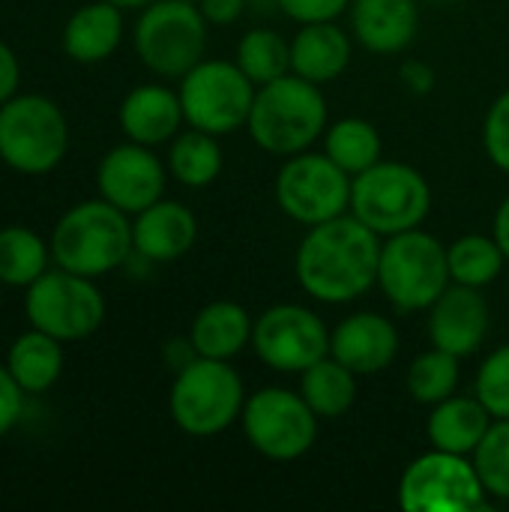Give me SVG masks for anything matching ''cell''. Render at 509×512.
<instances>
[{"label":"cell","mask_w":509,"mask_h":512,"mask_svg":"<svg viewBox=\"0 0 509 512\" xmlns=\"http://www.w3.org/2000/svg\"><path fill=\"white\" fill-rule=\"evenodd\" d=\"M492 237L498 240V246L504 249V255H507L509 261V195L498 204V210H495V219H492Z\"/></svg>","instance_id":"41"},{"label":"cell","mask_w":509,"mask_h":512,"mask_svg":"<svg viewBox=\"0 0 509 512\" xmlns=\"http://www.w3.org/2000/svg\"><path fill=\"white\" fill-rule=\"evenodd\" d=\"M483 150L498 171L509 174V87L483 117Z\"/></svg>","instance_id":"35"},{"label":"cell","mask_w":509,"mask_h":512,"mask_svg":"<svg viewBox=\"0 0 509 512\" xmlns=\"http://www.w3.org/2000/svg\"><path fill=\"white\" fill-rule=\"evenodd\" d=\"M396 498L405 512H480L489 507V492L474 459L435 447L402 471Z\"/></svg>","instance_id":"12"},{"label":"cell","mask_w":509,"mask_h":512,"mask_svg":"<svg viewBox=\"0 0 509 512\" xmlns=\"http://www.w3.org/2000/svg\"><path fill=\"white\" fill-rule=\"evenodd\" d=\"M321 141H324V153L351 177L363 174L366 168L384 159L381 132L372 120H363V117H342L330 123Z\"/></svg>","instance_id":"28"},{"label":"cell","mask_w":509,"mask_h":512,"mask_svg":"<svg viewBox=\"0 0 509 512\" xmlns=\"http://www.w3.org/2000/svg\"><path fill=\"white\" fill-rule=\"evenodd\" d=\"M189 3H198V0H189Z\"/></svg>","instance_id":"45"},{"label":"cell","mask_w":509,"mask_h":512,"mask_svg":"<svg viewBox=\"0 0 509 512\" xmlns=\"http://www.w3.org/2000/svg\"><path fill=\"white\" fill-rule=\"evenodd\" d=\"M207 18L189 0H153L132 33L138 60L159 78H183L207 51Z\"/></svg>","instance_id":"8"},{"label":"cell","mask_w":509,"mask_h":512,"mask_svg":"<svg viewBox=\"0 0 509 512\" xmlns=\"http://www.w3.org/2000/svg\"><path fill=\"white\" fill-rule=\"evenodd\" d=\"M495 417L486 411V405L477 396H450L438 405H432L426 420V438L435 450L474 456L480 441L486 438Z\"/></svg>","instance_id":"24"},{"label":"cell","mask_w":509,"mask_h":512,"mask_svg":"<svg viewBox=\"0 0 509 512\" xmlns=\"http://www.w3.org/2000/svg\"><path fill=\"white\" fill-rule=\"evenodd\" d=\"M114 6H120V9H144L147 3H153V0H111Z\"/></svg>","instance_id":"42"},{"label":"cell","mask_w":509,"mask_h":512,"mask_svg":"<svg viewBox=\"0 0 509 512\" xmlns=\"http://www.w3.org/2000/svg\"><path fill=\"white\" fill-rule=\"evenodd\" d=\"M234 63L249 75V81L261 87L291 72V42L276 30L255 27L240 36Z\"/></svg>","instance_id":"31"},{"label":"cell","mask_w":509,"mask_h":512,"mask_svg":"<svg viewBox=\"0 0 509 512\" xmlns=\"http://www.w3.org/2000/svg\"><path fill=\"white\" fill-rule=\"evenodd\" d=\"M447 246L423 231L411 228L381 243L378 288L399 312H426L450 285Z\"/></svg>","instance_id":"7"},{"label":"cell","mask_w":509,"mask_h":512,"mask_svg":"<svg viewBox=\"0 0 509 512\" xmlns=\"http://www.w3.org/2000/svg\"><path fill=\"white\" fill-rule=\"evenodd\" d=\"M168 174L186 189H207L222 174V144L219 135L204 129H180L168 141Z\"/></svg>","instance_id":"26"},{"label":"cell","mask_w":509,"mask_h":512,"mask_svg":"<svg viewBox=\"0 0 509 512\" xmlns=\"http://www.w3.org/2000/svg\"><path fill=\"white\" fill-rule=\"evenodd\" d=\"M330 354L360 378H372L396 360L399 330L381 312H354L330 330Z\"/></svg>","instance_id":"17"},{"label":"cell","mask_w":509,"mask_h":512,"mask_svg":"<svg viewBox=\"0 0 509 512\" xmlns=\"http://www.w3.org/2000/svg\"><path fill=\"white\" fill-rule=\"evenodd\" d=\"M327 126L330 111L321 84H312L294 72L261 84L246 120L252 141L279 159L312 150L324 138Z\"/></svg>","instance_id":"2"},{"label":"cell","mask_w":509,"mask_h":512,"mask_svg":"<svg viewBox=\"0 0 509 512\" xmlns=\"http://www.w3.org/2000/svg\"><path fill=\"white\" fill-rule=\"evenodd\" d=\"M255 357L282 375H300L330 354V330L324 318L300 303H276L252 324Z\"/></svg>","instance_id":"14"},{"label":"cell","mask_w":509,"mask_h":512,"mask_svg":"<svg viewBox=\"0 0 509 512\" xmlns=\"http://www.w3.org/2000/svg\"><path fill=\"white\" fill-rule=\"evenodd\" d=\"M123 30H126L123 9L114 6L111 0H93V3L78 6L66 18L60 45L69 60L93 66V63L108 60L120 48Z\"/></svg>","instance_id":"21"},{"label":"cell","mask_w":509,"mask_h":512,"mask_svg":"<svg viewBox=\"0 0 509 512\" xmlns=\"http://www.w3.org/2000/svg\"><path fill=\"white\" fill-rule=\"evenodd\" d=\"M276 204L297 225H321L351 210V174L324 150L294 153L276 174Z\"/></svg>","instance_id":"13"},{"label":"cell","mask_w":509,"mask_h":512,"mask_svg":"<svg viewBox=\"0 0 509 512\" xmlns=\"http://www.w3.org/2000/svg\"><path fill=\"white\" fill-rule=\"evenodd\" d=\"M246 405V387L231 360L195 357L174 372L168 411L180 432L192 438H213L231 429Z\"/></svg>","instance_id":"4"},{"label":"cell","mask_w":509,"mask_h":512,"mask_svg":"<svg viewBox=\"0 0 509 512\" xmlns=\"http://www.w3.org/2000/svg\"><path fill=\"white\" fill-rule=\"evenodd\" d=\"M63 342L30 327L6 351V369L27 396L48 393L63 375Z\"/></svg>","instance_id":"25"},{"label":"cell","mask_w":509,"mask_h":512,"mask_svg":"<svg viewBox=\"0 0 509 512\" xmlns=\"http://www.w3.org/2000/svg\"><path fill=\"white\" fill-rule=\"evenodd\" d=\"M168 177V165L153 153V147L135 144L129 138L111 147L96 168L99 198H105L108 204L129 216L165 198Z\"/></svg>","instance_id":"15"},{"label":"cell","mask_w":509,"mask_h":512,"mask_svg":"<svg viewBox=\"0 0 509 512\" xmlns=\"http://www.w3.org/2000/svg\"><path fill=\"white\" fill-rule=\"evenodd\" d=\"M69 153V120L42 93H15L0 105V162L18 174H48Z\"/></svg>","instance_id":"6"},{"label":"cell","mask_w":509,"mask_h":512,"mask_svg":"<svg viewBox=\"0 0 509 512\" xmlns=\"http://www.w3.org/2000/svg\"><path fill=\"white\" fill-rule=\"evenodd\" d=\"M507 300H509V285H507Z\"/></svg>","instance_id":"44"},{"label":"cell","mask_w":509,"mask_h":512,"mask_svg":"<svg viewBox=\"0 0 509 512\" xmlns=\"http://www.w3.org/2000/svg\"><path fill=\"white\" fill-rule=\"evenodd\" d=\"M474 468L495 501H509V420H495L474 450Z\"/></svg>","instance_id":"33"},{"label":"cell","mask_w":509,"mask_h":512,"mask_svg":"<svg viewBox=\"0 0 509 512\" xmlns=\"http://www.w3.org/2000/svg\"><path fill=\"white\" fill-rule=\"evenodd\" d=\"M24 315L30 327L66 342L93 336L105 321V297L96 279L69 273L54 264L24 288Z\"/></svg>","instance_id":"9"},{"label":"cell","mask_w":509,"mask_h":512,"mask_svg":"<svg viewBox=\"0 0 509 512\" xmlns=\"http://www.w3.org/2000/svg\"><path fill=\"white\" fill-rule=\"evenodd\" d=\"M357 381V372L327 354L300 372V396L321 420H339L357 402Z\"/></svg>","instance_id":"27"},{"label":"cell","mask_w":509,"mask_h":512,"mask_svg":"<svg viewBox=\"0 0 509 512\" xmlns=\"http://www.w3.org/2000/svg\"><path fill=\"white\" fill-rule=\"evenodd\" d=\"M51 258L57 267L102 279L135 255L132 219L105 198L69 207L51 231Z\"/></svg>","instance_id":"3"},{"label":"cell","mask_w":509,"mask_h":512,"mask_svg":"<svg viewBox=\"0 0 509 512\" xmlns=\"http://www.w3.org/2000/svg\"><path fill=\"white\" fill-rule=\"evenodd\" d=\"M21 87V63L18 54L0 39V105L9 102Z\"/></svg>","instance_id":"40"},{"label":"cell","mask_w":509,"mask_h":512,"mask_svg":"<svg viewBox=\"0 0 509 512\" xmlns=\"http://www.w3.org/2000/svg\"><path fill=\"white\" fill-rule=\"evenodd\" d=\"M285 18L300 24H318V21H339L351 0H276Z\"/></svg>","instance_id":"36"},{"label":"cell","mask_w":509,"mask_h":512,"mask_svg":"<svg viewBox=\"0 0 509 512\" xmlns=\"http://www.w3.org/2000/svg\"><path fill=\"white\" fill-rule=\"evenodd\" d=\"M399 81L405 84V90L408 93H414V96H429L432 90H435V84H438V75H435V69L426 63V60H402V66H399Z\"/></svg>","instance_id":"38"},{"label":"cell","mask_w":509,"mask_h":512,"mask_svg":"<svg viewBox=\"0 0 509 512\" xmlns=\"http://www.w3.org/2000/svg\"><path fill=\"white\" fill-rule=\"evenodd\" d=\"M318 414L306 405L300 390L261 387L246 396L240 423L249 447L270 462L303 459L318 441Z\"/></svg>","instance_id":"11"},{"label":"cell","mask_w":509,"mask_h":512,"mask_svg":"<svg viewBox=\"0 0 509 512\" xmlns=\"http://www.w3.org/2000/svg\"><path fill=\"white\" fill-rule=\"evenodd\" d=\"M426 315L429 342L441 351L456 354L459 360L474 357L483 348L492 324L489 300L483 297V291L456 282L447 285V291L426 309Z\"/></svg>","instance_id":"16"},{"label":"cell","mask_w":509,"mask_h":512,"mask_svg":"<svg viewBox=\"0 0 509 512\" xmlns=\"http://www.w3.org/2000/svg\"><path fill=\"white\" fill-rule=\"evenodd\" d=\"M24 396L27 393L18 387V381L12 378L6 363H0V438L18 426V420L24 414Z\"/></svg>","instance_id":"37"},{"label":"cell","mask_w":509,"mask_h":512,"mask_svg":"<svg viewBox=\"0 0 509 512\" xmlns=\"http://www.w3.org/2000/svg\"><path fill=\"white\" fill-rule=\"evenodd\" d=\"M459 363L462 360L456 354L441 351L435 345L429 351H423L408 369V393H411V399L426 405V408L450 399L459 390V378H462Z\"/></svg>","instance_id":"32"},{"label":"cell","mask_w":509,"mask_h":512,"mask_svg":"<svg viewBox=\"0 0 509 512\" xmlns=\"http://www.w3.org/2000/svg\"><path fill=\"white\" fill-rule=\"evenodd\" d=\"M474 396L486 405L495 420H509V345L486 354L477 369Z\"/></svg>","instance_id":"34"},{"label":"cell","mask_w":509,"mask_h":512,"mask_svg":"<svg viewBox=\"0 0 509 512\" xmlns=\"http://www.w3.org/2000/svg\"><path fill=\"white\" fill-rule=\"evenodd\" d=\"M450 279L468 288H489L501 279L507 267V255L492 234H465L447 246Z\"/></svg>","instance_id":"30"},{"label":"cell","mask_w":509,"mask_h":512,"mask_svg":"<svg viewBox=\"0 0 509 512\" xmlns=\"http://www.w3.org/2000/svg\"><path fill=\"white\" fill-rule=\"evenodd\" d=\"M246 3H249V0H198V9H201V15L207 18V24L228 27V24H234V21L243 18Z\"/></svg>","instance_id":"39"},{"label":"cell","mask_w":509,"mask_h":512,"mask_svg":"<svg viewBox=\"0 0 509 512\" xmlns=\"http://www.w3.org/2000/svg\"><path fill=\"white\" fill-rule=\"evenodd\" d=\"M426 3H438V6H447V3H456V0H426Z\"/></svg>","instance_id":"43"},{"label":"cell","mask_w":509,"mask_h":512,"mask_svg":"<svg viewBox=\"0 0 509 512\" xmlns=\"http://www.w3.org/2000/svg\"><path fill=\"white\" fill-rule=\"evenodd\" d=\"M117 120H120L123 135L144 147L168 144L186 123L180 93L165 84L132 87L120 102Z\"/></svg>","instance_id":"20"},{"label":"cell","mask_w":509,"mask_h":512,"mask_svg":"<svg viewBox=\"0 0 509 512\" xmlns=\"http://www.w3.org/2000/svg\"><path fill=\"white\" fill-rule=\"evenodd\" d=\"M195 240H198V219L180 201L159 198L156 204L132 216L135 255L150 264H171L183 258L195 246Z\"/></svg>","instance_id":"18"},{"label":"cell","mask_w":509,"mask_h":512,"mask_svg":"<svg viewBox=\"0 0 509 512\" xmlns=\"http://www.w3.org/2000/svg\"><path fill=\"white\" fill-rule=\"evenodd\" d=\"M351 36L372 54H402L420 27L417 0H351Z\"/></svg>","instance_id":"19"},{"label":"cell","mask_w":509,"mask_h":512,"mask_svg":"<svg viewBox=\"0 0 509 512\" xmlns=\"http://www.w3.org/2000/svg\"><path fill=\"white\" fill-rule=\"evenodd\" d=\"M381 237L363 225L351 210L306 228L297 255L294 273L297 285L318 303L345 306L363 297L378 285Z\"/></svg>","instance_id":"1"},{"label":"cell","mask_w":509,"mask_h":512,"mask_svg":"<svg viewBox=\"0 0 509 512\" xmlns=\"http://www.w3.org/2000/svg\"><path fill=\"white\" fill-rule=\"evenodd\" d=\"M255 90L258 84L249 81V75L234 60H210V57L195 63L180 78L177 87L186 126L213 132L219 138L246 129Z\"/></svg>","instance_id":"10"},{"label":"cell","mask_w":509,"mask_h":512,"mask_svg":"<svg viewBox=\"0 0 509 512\" xmlns=\"http://www.w3.org/2000/svg\"><path fill=\"white\" fill-rule=\"evenodd\" d=\"M51 243L27 225L0 228V285L30 288L51 264Z\"/></svg>","instance_id":"29"},{"label":"cell","mask_w":509,"mask_h":512,"mask_svg":"<svg viewBox=\"0 0 509 512\" xmlns=\"http://www.w3.org/2000/svg\"><path fill=\"white\" fill-rule=\"evenodd\" d=\"M351 213L381 240L423 228L432 213V186L414 165L381 159L351 177Z\"/></svg>","instance_id":"5"},{"label":"cell","mask_w":509,"mask_h":512,"mask_svg":"<svg viewBox=\"0 0 509 512\" xmlns=\"http://www.w3.org/2000/svg\"><path fill=\"white\" fill-rule=\"evenodd\" d=\"M255 318L234 300H213L192 318L189 342L198 357L210 360H234L243 348L252 345Z\"/></svg>","instance_id":"23"},{"label":"cell","mask_w":509,"mask_h":512,"mask_svg":"<svg viewBox=\"0 0 509 512\" xmlns=\"http://www.w3.org/2000/svg\"><path fill=\"white\" fill-rule=\"evenodd\" d=\"M351 39L354 36L345 33L336 21L300 24L291 39V72L321 87L336 81L351 63Z\"/></svg>","instance_id":"22"}]
</instances>
